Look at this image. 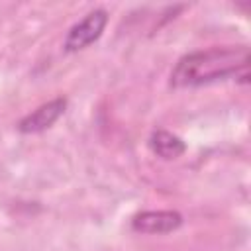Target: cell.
Returning a JSON list of instances; mask_svg holds the SVG:
<instances>
[{"instance_id":"obj_1","label":"cell","mask_w":251,"mask_h":251,"mask_svg":"<svg viewBox=\"0 0 251 251\" xmlns=\"http://www.w3.org/2000/svg\"><path fill=\"white\" fill-rule=\"evenodd\" d=\"M249 78L247 47H214L184 55L171 73V84L176 88H192L218 80Z\"/></svg>"},{"instance_id":"obj_2","label":"cell","mask_w":251,"mask_h":251,"mask_svg":"<svg viewBox=\"0 0 251 251\" xmlns=\"http://www.w3.org/2000/svg\"><path fill=\"white\" fill-rule=\"evenodd\" d=\"M108 24V14L106 10H92L90 14H86L78 24H75L67 37H65V49L67 51H80L84 47H88L90 43H94L104 27Z\"/></svg>"},{"instance_id":"obj_3","label":"cell","mask_w":251,"mask_h":251,"mask_svg":"<svg viewBox=\"0 0 251 251\" xmlns=\"http://www.w3.org/2000/svg\"><path fill=\"white\" fill-rule=\"evenodd\" d=\"M65 108H67L65 98L49 100V102L41 104L39 108H35L33 112H29L25 118H22L20 124H18V129L22 133H41L47 127H51L63 116Z\"/></svg>"},{"instance_id":"obj_4","label":"cell","mask_w":251,"mask_h":251,"mask_svg":"<svg viewBox=\"0 0 251 251\" xmlns=\"http://www.w3.org/2000/svg\"><path fill=\"white\" fill-rule=\"evenodd\" d=\"M182 224V216L173 210H147L131 220V227L141 233H169Z\"/></svg>"},{"instance_id":"obj_5","label":"cell","mask_w":251,"mask_h":251,"mask_svg":"<svg viewBox=\"0 0 251 251\" xmlns=\"http://www.w3.org/2000/svg\"><path fill=\"white\" fill-rule=\"evenodd\" d=\"M149 147L155 155H159L161 159H167V161L180 157L186 149L184 141L178 135H175L171 131H165V129H159L149 137Z\"/></svg>"}]
</instances>
